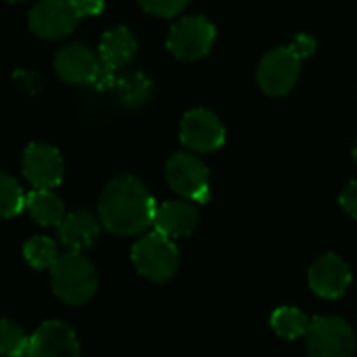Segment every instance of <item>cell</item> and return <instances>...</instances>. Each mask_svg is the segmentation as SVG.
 Returning <instances> with one entry per match:
<instances>
[{"instance_id": "6da1fadb", "label": "cell", "mask_w": 357, "mask_h": 357, "mask_svg": "<svg viewBox=\"0 0 357 357\" xmlns=\"http://www.w3.org/2000/svg\"><path fill=\"white\" fill-rule=\"evenodd\" d=\"M155 199L144 182L132 174L113 176L98 197V218L113 236L142 234L155 220Z\"/></svg>"}, {"instance_id": "7a4b0ae2", "label": "cell", "mask_w": 357, "mask_h": 357, "mask_svg": "<svg viewBox=\"0 0 357 357\" xmlns=\"http://www.w3.org/2000/svg\"><path fill=\"white\" fill-rule=\"evenodd\" d=\"M52 295L65 305H84L98 291V274L94 264L82 253L67 251L50 268Z\"/></svg>"}, {"instance_id": "3957f363", "label": "cell", "mask_w": 357, "mask_h": 357, "mask_svg": "<svg viewBox=\"0 0 357 357\" xmlns=\"http://www.w3.org/2000/svg\"><path fill=\"white\" fill-rule=\"evenodd\" d=\"M132 264L142 278L151 282H167L178 274L180 251L174 238L153 230L134 243Z\"/></svg>"}, {"instance_id": "277c9868", "label": "cell", "mask_w": 357, "mask_h": 357, "mask_svg": "<svg viewBox=\"0 0 357 357\" xmlns=\"http://www.w3.org/2000/svg\"><path fill=\"white\" fill-rule=\"evenodd\" d=\"M307 357H354L356 333L339 316H316L305 333Z\"/></svg>"}, {"instance_id": "5b68a950", "label": "cell", "mask_w": 357, "mask_h": 357, "mask_svg": "<svg viewBox=\"0 0 357 357\" xmlns=\"http://www.w3.org/2000/svg\"><path fill=\"white\" fill-rule=\"evenodd\" d=\"M167 186L192 203L209 201V169L195 153H176L165 163Z\"/></svg>"}, {"instance_id": "8992f818", "label": "cell", "mask_w": 357, "mask_h": 357, "mask_svg": "<svg viewBox=\"0 0 357 357\" xmlns=\"http://www.w3.org/2000/svg\"><path fill=\"white\" fill-rule=\"evenodd\" d=\"M215 42V27L203 15H188L176 21L167 36L169 52L180 61H199L209 54Z\"/></svg>"}, {"instance_id": "52a82bcc", "label": "cell", "mask_w": 357, "mask_h": 357, "mask_svg": "<svg viewBox=\"0 0 357 357\" xmlns=\"http://www.w3.org/2000/svg\"><path fill=\"white\" fill-rule=\"evenodd\" d=\"M82 19L77 0H38L27 17L29 29L44 40L69 36Z\"/></svg>"}, {"instance_id": "ba28073f", "label": "cell", "mask_w": 357, "mask_h": 357, "mask_svg": "<svg viewBox=\"0 0 357 357\" xmlns=\"http://www.w3.org/2000/svg\"><path fill=\"white\" fill-rule=\"evenodd\" d=\"M301 73V59L291 46H278L264 54L257 67V84L268 96L289 94Z\"/></svg>"}, {"instance_id": "9c48e42d", "label": "cell", "mask_w": 357, "mask_h": 357, "mask_svg": "<svg viewBox=\"0 0 357 357\" xmlns=\"http://www.w3.org/2000/svg\"><path fill=\"white\" fill-rule=\"evenodd\" d=\"M180 140L192 153H213L226 142L222 119L209 109H190L180 121Z\"/></svg>"}, {"instance_id": "30bf717a", "label": "cell", "mask_w": 357, "mask_h": 357, "mask_svg": "<svg viewBox=\"0 0 357 357\" xmlns=\"http://www.w3.org/2000/svg\"><path fill=\"white\" fill-rule=\"evenodd\" d=\"M54 71L65 84L94 86L102 71V61H100V54H96L86 44L71 42L56 50Z\"/></svg>"}, {"instance_id": "8fae6325", "label": "cell", "mask_w": 357, "mask_h": 357, "mask_svg": "<svg viewBox=\"0 0 357 357\" xmlns=\"http://www.w3.org/2000/svg\"><path fill=\"white\" fill-rule=\"evenodd\" d=\"M21 172L33 190H52L63 182L65 163L59 149L44 142H31L23 151Z\"/></svg>"}, {"instance_id": "7c38bea8", "label": "cell", "mask_w": 357, "mask_h": 357, "mask_svg": "<svg viewBox=\"0 0 357 357\" xmlns=\"http://www.w3.org/2000/svg\"><path fill=\"white\" fill-rule=\"evenodd\" d=\"M351 280H354V274H351L349 264L337 253H324L312 264L307 272L310 289L322 299L343 297L347 289L351 287Z\"/></svg>"}, {"instance_id": "4fadbf2b", "label": "cell", "mask_w": 357, "mask_h": 357, "mask_svg": "<svg viewBox=\"0 0 357 357\" xmlns=\"http://www.w3.org/2000/svg\"><path fill=\"white\" fill-rule=\"evenodd\" d=\"M75 331L63 320H46L31 335L27 357H79Z\"/></svg>"}, {"instance_id": "5bb4252c", "label": "cell", "mask_w": 357, "mask_h": 357, "mask_svg": "<svg viewBox=\"0 0 357 357\" xmlns=\"http://www.w3.org/2000/svg\"><path fill=\"white\" fill-rule=\"evenodd\" d=\"M153 226L157 232H161L169 238H186L199 226V209L195 203H190L186 199L165 201V203L157 205Z\"/></svg>"}, {"instance_id": "9a60e30c", "label": "cell", "mask_w": 357, "mask_h": 357, "mask_svg": "<svg viewBox=\"0 0 357 357\" xmlns=\"http://www.w3.org/2000/svg\"><path fill=\"white\" fill-rule=\"evenodd\" d=\"M100 226H102L100 218H96L92 211L75 209V211L67 213V218L61 222V226H59V241L69 251L79 253V251L92 247L98 241Z\"/></svg>"}, {"instance_id": "2e32d148", "label": "cell", "mask_w": 357, "mask_h": 357, "mask_svg": "<svg viewBox=\"0 0 357 357\" xmlns=\"http://www.w3.org/2000/svg\"><path fill=\"white\" fill-rule=\"evenodd\" d=\"M138 52V40L126 25H115L107 29L98 44L100 61L113 73L126 69Z\"/></svg>"}, {"instance_id": "e0dca14e", "label": "cell", "mask_w": 357, "mask_h": 357, "mask_svg": "<svg viewBox=\"0 0 357 357\" xmlns=\"http://www.w3.org/2000/svg\"><path fill=\"white\" fill-rule=\"evenodd\" d=\"M27 213L31 220L40 226H61V222L67 218L65 201L52 192V190H31L27 195Z\"/></svg>"}, {"instance_id": "ac0fdd59", "label": "cell", "mask_w": 357, "mask_h": 357, "mask_svg": "<svg viewBox=\"0 0 357 357\" xmlns=\"http://www.w3.org/2000/svg\"><path fill=\"white\" fill-rule=\"evenodd\" d=\"M113 92L117 96V100L128 107V109H138L142 107L151 94H153V82L146 73L142 71H128L117 75Z\"/></svg>"}, {"instance_id": "d6986e66", "label": "cell", "mask_w": 357, "mask_h": 357, "mask_svg": "<svg viewBox=\"0 0 357 357\" xmlns=\"http://www.w3.org/2000/svg\"><path fill=\"white\" fill-rule=\"evenodd\" d=\"M310 318L293 307V305H284V307H278L274 310L272 318H270V324L274 328V333L280 337V339H287V341H297L299 337H305L307 328H310Z\"/></svg>"}, {"instance_id": "ffe728a7", "label": "cell", "mask_w": 357, "mask_h": 357, "mask_svg": "<svg viewBox=\"0 0 357 357\" xmlns=\"http://www.w3.org/2000/svg\"><path fill=\"white\" fill-rule=\"evenodd\" d=\"M23 257L33 270H50L61 257L56 245L48 236H31L23 245Z\"/></svg>"}, {"instance_id": "44dd1931", "label": "cell", "mask_w": 357, "mask_h": 357, "mask_svg": "<svg viewBox=\"0 0 357 357\" xmlns=\"http://www.w3.org/2000/svg\"><path fill=\"white\" fill-rule=\"evenodd\" d=\"M27 205V195L23 192L21 184L10 176L2 174L0 176V211L4 220H10L19 215Z\"/></svg>"}, {"instance_id": "7402d4cb", "label": "cell", "mask_w": 357, "mask_h": 357, "mask_svg": "<svg viewBox=\"0 0 357 357\" xmlns=\"http://www.w3.org/2000/svg\"><path fill=\"white\" fill-rule=\"evenodd\" d=\"M29 343L31 337L13 320H2V331H0V351L4 357H27L29 354Z\"/></svg>"}, {"instance_id": "603a6c76", "label": "cell", "mask_w": 357, "mask_h": 357, "mask_svg": "<svg viewBox=\"0 0 357 357\" xmlns=\"http://www.w3.org/2000/svg\"><path fill=\"white\" fill-rule=\"evenodd\" d=\"M138 4L149 15H155V17H161V19H169V17L180 15L190 4V0H138Z\"/></svg>"}, {"instance_id": "cb8c5ba5", "label": "cell", "mask_w": 357, "mask_h": 357, "mask_svg": "<svg viewBox=\"0 0 357 357\" xmlns=\"http://www.w3.org/2000/svg\"><path fill=\"white\" fill-rule=\"evenodd\" d=\"M339 203H341V207H343V211L347 215H351V218L357 220V180H351L343 188V192L339 197Z\"/></svg>"}, {"instance_id": "d4e9b609", "label": "cell", "mask_w": 357, "mask_h": 357, "mask_svg": "<svg viewBox=\"0 0 357 357\" xmlns=\"http://www.w3.org/2000/svg\"><path fill=\"white\" fill-rule=\"evenodd\" d=\"M316 40L310 36V33H299V36H295V40H293V44H291V50L299 56V59H305V56H310V54H314V50H316Z\"/></svg>"}, {"instance_id": "484cf974", "label": "cell", "mask_w": 357, "mask_h": 357, "mask_svg": "<svg viewBox=\"0 0 357 357\" xmlns=\"http://www.w3.org/2000/svg\"><path fill=\"white\" fill-rule=\"evenodd\" d=\"M82 17H94L105 8V0H77Z\"/></svg>"}, {"instance_id": "4316f807", "label": "cell", "mask_w": 357, "mask_h": 357, "mask_svg": "<svg viewBox=\"0 0 357 357\" xmlns=\"http://www.w3.org/2000/svg\"><path fill=\"white\" fill-rule=\"evenodd\" d=\"M354 159H356V163H357V140H356V146H354Z\"/></svg>"}, {"instance_id": "83f0119b", "label": "cell", "mask_w": 357, "mask_h": 357, "mask_svg": "<svg viewBox=\"0 0 357 357\" xmlns=\"http://www.w3.org/2000/svg\"><path fill=\"white\" fill-rule=\"evenodd\" d=\"M6 2H23V0H6Z\"/></svg>"}]
</instances>
